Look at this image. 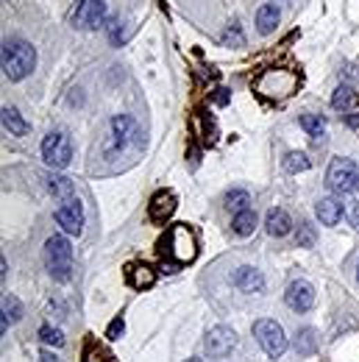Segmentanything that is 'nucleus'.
I'll list each match as a JSON object with an SVG mask.
<instances>
[{
    "mask_svg": "<svg viewBox=\"0 0 359 362\" xmlns=\"http://www.w3.org/2000/svg\"><path fill=\"white\" fill-rule=\"evenodd\" d=\"M161 248H164V257H167V262H161V268L167 273H175L184 262H193L195 254H198L195 232L187 223H178L167 232V237L161 240Z\"/></svg>",
    "mask_w": 359,
    "mask_h": 362,
    "instance_id": "f257e3e1",
    "label": "nucleus"
},
{
    "mask_svg": "<svg viewBox=\"0 0 359 362\" xmlns=\"http://www.w3.org/2000/svg\"><path fill=\"white\" fill-rule=\"evenodd\" d=\"M37 67V51L26 40H6L3 42V73L9 81H23Z\"/></svg>",
    "mask_w": 359,
    "mask_h": 362,
    "instance_id": "f03ea898",
    "label": "nucleus"
},
{
    "mask_svg": "<svg viewBox=\"0 0 359 362\" xmlns=\"http://www.w3.org/2000/svg\"><path fill=\"white\" fill-rule=\"evenodd\" d=\"M326 181L331 193L337 196H351L359 190V164L348 156H334L331 164H329V173H326Z\"/></svg>",
    "mask_w": 359,
    "mask_h": 362,
    "instance_id": "7ed1b4c3",
    "label": "nucleus"
},
{
    "mask_svg": "<svg viewBox=\"0 0 359 362\" xmlns=\"http://www.w3.org/2000/svg\"><path fill=\"white\" fill-rule=\"evenodd\" d=\"M45 262H48V273L56 282H67L73 273V245L67 237L56 234L45 243Z\"/></svg>",
    "mask_w": 359,
    "mask_h": 362,
    "instance_id": "20e7f679",
    "label": "nucleus"
},
{
    "mask_svg": "<svg viewBox=\"0 0 359 362\" xmlns=\"http://www.w3.org/2000/svg\"><path fill=\"white\" fill-rule=\"evenodd\" d=\"M254 337H256V343L262 345V351H265L270 359H279V356L287 351V334H284V329H281L276 320H270V318H262V320L254 323Z\"/></svg>",
    "mask_w": 359,
    "mask_h": 362,
    "instance_id": "39448f33",
    "label": "nucleus"
},
{
    "mask_svg": "<svg viewBox=\"0 0 359 362\" xmlns=\"http://www.w3.org/2000/svg\"><path fill=\"white\" fill-rule=\"evenodd\" d=\"M42 159L51 164V167H67L70 159H73V145H70V137L62 134V131H51L45 139H42Z\"/></svg>",
    "mask_w": 359,
    "mask_h": 362,
    "instance_id": "423d86ee",
    "label": "nucleus"
},
{
    "mask_svg": "<svg viewBox=\"0 0 359 362\" xmlns=\"http://www.w3.org/2000/svg\"><path fill=\"white\" fill-rule=\"evenodd\" d=\"M106 20V3L103 0H81L73 12V26L81 31H92L100 28Z\"/></svg>",
    "mask_w": 359,
    "mask_h": 362,
    "instance_id": "0eeeda50",
    "label": "nucleus"
},
{
    "mask_svg": "<svg viewBox=\"0 0 359 362\" xmlns=\"http://www.w3.org/2000/svg\"><path fill=\"white\" fill-rule=\"evenodd\" d=\"M56 223L64 229V234H81L84 229V209L78 204V198H64L62 207L56 209Z\"/></svg>",
    "mask_w": 359,
    "mask_h": 362,
    "instance_id": "6e6552de",
    "label": "nucleus"
},
{
    "mask_svg": "<svg viewBox=\"0 0 359 362\" xmlns=\"http://www.w3.org/2000/svg\"><path fill=\"white\" fill-rule=\"evenodd\" d=\"M315 287L309 284V282H304V279H295V282H290V287H287V293H284V301H287V307L292 309V312H309L312 307H315Z\"/></svg>",
    "mask_w": 359,
    "mask_h": 362,
    "instance_id": "1a4fd4ad",
    "label": "nucleus"
},
{
    "mask_svg": "<svg viewBox=\"0 0 359 362\" xmlns=\"http://www.w3.org/2000/svg\"><path fill=\"white\" fill-rule=\"evenodd\" d=\"M234 345H237V334H234V329H229V326H215V329H209V334H207V340H204L207 354L215 356V359L231 354Z\"/></svg>",
    "mask_w": 359,
    "mask_h": 362,
    "instance_id": "9d476101",
    "label": "nucleus"
},
{
    "mask_svg": "<svg viewBox=\"0 0 359 362\" xmlns=\"http://www.w3.org/2000/svg\"><path fill=\"white\" fill-rule=\"evenodd\" d=\"M173 212H175V196L170 193V190H159L153 198H150V204H148V215H150V221L153 223H167L170 218H173Z\"/></svg>",
    "mask_w": 359,
    "mask_h": 362,
    "instance_id": "9b49d317",
    "label": "nucleus"
},
{
    "mask_svg": "<svg viewBox=\"0 0 359 362\" xmlns=\"http://www.w3.org/2000/svg\"><path fill=\"white\" fill-rule=\"evenodd\" d=\"M134 134H137V126H134V120L128 114L112 117V142H109V148L112 150H123Z\"/></svg>",
    "mask_w": 359,
    "mask_h": 362,
    "instance_id": "f8f14e48",
    "label": "nucleus"
},
{
    "mask_svg": "<svg viewBox=\"0 0 359 362\" xmlns=\"http://www.w3.org/2000/svg\"><path fill=\"white\" fill-rule=\"evenodd\" d=\"M234 287L243 290V293H259V290L265 287V276H262L256 268L243 265V268L234 270Z\"/></svg>",
    "mask_w": 359,
    "mask_h": 362,
    "instance_id": "ddd939ff",
    "label": "nucleus"
},
{
    "mask_svg": "<svg viewBox=\"0 0 359 362\" xmlns=\"http://www.w3.org/2000/svg\"><path fill=\"white\" fill-rule=\"evenodd\" d=\"M265 226H268V234H270V237H287V234L292 232V218H290L287 209L276 207V209L268 212Z\"/></svg>",
    "mask_w": 359,
    "mask_h": 362,
    "instance_id": "4468645a",
    "label": "nucleus"
},
{
    "mask_svg": "<svg viewBox=\"0 0 359 362\" xmlns=\"http://www.w3.org/2000/svg\"><path fill=\"white\" fill-rule=\"evenodd\" d=\"M315 212H317V218H320V223L323 226H337L340 223V218H342V201H337V198H320L317 201V207H315Z\"/></svg>",
    "mask_w": 359,
    "mask_h": 362,
    "instance_id": "2eb2a0df",
    "label": "nucleus"
},
{
    "mask_svg": "<svg viewBox=\"0 0 359 362\" xmlns=\"http://www.w3.org/2000/svg\"><path fill=\"white\" fill-rule=\"evenodd\" d=\"M331 106H334L337 112H342V114H345V112H351L353 106H359V95H356L348 84H342V87H337V89H334V95H331Z\"/></svg>",
    "mask_w": 359,
    "mask_h": 362,
    "instance_id": "dca6fc26",
    "label": "nucleus"
},
{
    "mask_svg": "<svg viewBox=\"0 0 359 362\" xmlns=\"http://www.w3.org/2000/svg\"><path fill=\"white\" fill-rule=\"evenodd\" d=\"M279 9L273 6V3H265L259 12H256V28H259V34H273L276 31V26H279Z\"/></svg>",
    "mask_w": 359,
    "mask_h": 362,
    "instance_id": "f3484780",
    "label": "nucleus"
},
{
    "mask_svg": "<svg viewBox=\"0 0 359 362\" xmlns=\"http://www.w3.org/2000/svg\"><path fill=\"white\" fill-rule=\"evenodd\" d=\"M3 126L9 134L15 137H26L28 134V123L23 120V114L15 109V106H3Z\"/></svg>",
    "mask_w": 359,
    "mask_h": 362,
    "instance_id": "a211bd4d",
    "label": "nucleus"
},
{
    "mask_svg": "<svg viewBox=\"0 0 359 362\" xmlns=\"http://www.w3.org/2000/svg\"><path fill=\"white\" fill-rule=\"evenodd\" d=\"M231 229H234V234H240V237L254 234V229H256V212H254V209L237 212L234 221H231Z\"/></svg>",
    "mask_w": 359,
    "mask_h": 362,
    "instance_id": "6ab92c4d",
    "label": "nucleus"
},
{
    "mask_svg": "<svg viewBox=\"0 0 359 362\" xmlns=\"http://www.w3.org/2000/svg\"><path fill=\"white\" fill-rule=\"evenodd\" d=\"M128 282H131V287H137V290H148V287H153L156 276H153V270H150L148 265H137V268L128 270Z\"/></svg>",
    "mask_w": 359,
    "mask_h": 362,
    "instance_id": "aec40b11",
    "label": "nucleus"
},
{
    "mask_svg": "<svg viewBox=\"0 0 359 362\" xmlns=\"http://www.w3.org/2000/svg\"><path fill=\"white\" fill-rule=\"evenodd\" d=\"M48 190L56 196V198H73V193H76V187H73V181L67 178V175H48Z\"/></svg>",
    "mask_w": 359,
    "mask_h": 362,
    "instance_id": "412c9836",
    "label": "nucleus"
},
{
    "mask_svg": "<svg viewBox=\"0 0 359 362\" xmlns=\"http://www.w3.org/2000/svg\"><path fill=\"white\" fill-rule=\"evenodd\" d=\"M23 318V304L15 298V295H3V331L12 326V323H17Z\"/></svg>",
    "mask_w": 359,
    "mask_h": 362,
    "instance_id": "4be33fe9",
    "label": "nucleus"
},
{
    "mask_svg": "<svg viewBox=\"0 0 359 362\" xmlns=\"http://www.w3.org/2000/svg\"><path fill=\"white\" fill-rule=\"evenodd\" d=\"M281 164H284V170H287V173H304V170H309V167H312L309 156H306V153H301V150H290V153L281 159Z\"/></svg>",
    "mask_w": 359,
    "mask_h": 362,
    "instance_id": "5701e85b",
    "label": "nucleus"
},
{
    "mask_svg": "<svg viewBox=\"0 0 359 362\" xmlns=\"http://www.w3.org/2000/svg\"><path fill=\"white\" fill-rule=\"evenodd\" d=\"M301 128H304L309 137L320 139L323 131H326V120H323L320 114H301Z\"/></svg>",
    "mask_w": 359,
    "mask_h": 362,
    "instance_id": "b1692460",
    "label": "nucleus"
},
{
    "mask_svg": "<svg viewBox=\"0 0 359 362\" xmlns=\"http://www.w3.org/2000/svg\"><path fill=\"white\" fill-rule=\"evenodd\" d=\"M317 348V334H315V329H301L298 334H295V351L298 354H312Z\"/></svg>",
    "mask_w": 359,
    "mask_h": 362,
    "instance_id": "393cba45",
    "label": "nucleus"
},
{
    "mask_svg": "<svg viewBox=\"0 0 359 362\" xmlns=\"http://www.w3.org/2000/svg\"><path fill=\"white\" fill-rule=\"evenodd\" d=\"M226 207L237 215V212H245V209H251V196L245 193V190H231L229 196H226Z\"/></svg>",
    "mask_w": 359,
    "mask_h": 362,
    "instance_id": "a878e982",
    "label": "nucleus"
},
{
    "mask_svg": "<svg viewBox=\"0 0 359 362\" xmlns=\"http://www.w3.org/2000/svg\"><path fill=\"white\" fill-rule=\"evenodd\" d=\"M40 340H42L45 345H56V348L64 345V334H62L59 329H53V326H42V329H40Z\"/></svg>",
    "mask_w": 359,
    "mask_h": 362,
    "instance_id": "bb28decb",
    "label": "nucleus"
},
{
    "mask_svg": "<svg viewBox=\"0 0 359 362\" xmlns=\"http://www.w3.org/2000/svg\"><path fill=\"white\" fill-rule=\"evenodd\" d=\"M298 248H312L315 245V240H317V234H315V229L309 226V223H301L298 226Z\"/></svg>",
    "mask_w": 359,
    "mask_h": 362,
    "instance_id": "cd10ccee",
    "label": "nucleus"
},
{
    "mask_svg": "<svg viewBox=\"0 0 359 362\" xmlns=\"http://www.w3.org/2000/svg\"><path fill=\"white\" fill-rule=\"evenodd\" d=\"M245 40H243V34H240V28L237 26H231L226 34H223V45H243Z\"/></svg>",
    "mask_w": 359,
    "mask_h": 362,
    "instance_id": "c85d7f7f",
    "label": "nucleus"
},
{
    "mask_svg": "<svg viewBox=\"0 0 359 362\" xmlns=\"http://www.w3.org/2000/svg\"><path fill=\"white\" fill-rule=\"evenodd\" d=\"M342 209L348 212L351 223H353V226H356V232H359V204H356V201H345V204H342Z\"/></svg>",
    "mask_w": 359,
    "mask_h": 362,
    "instance_id": "c756f323",
    "label": "nucleus"
},
{
    "mask_svg": "<svg viewBox=\"0 0 359 362\" xmlns=\"http://www.w3.org/2000/svg\"><path fill=\"white\" fill-rule=\"evenodd\" d=\"M123 329H125V323H123V318H114V320H112V326H109V331H106V337H109V340H120V334H123Z\"/></svg>",
    "mask_w": 359,
    "mask_h": 362,
    "instance_id": "7c9ffc66",
    "label": "nucleus"
},
{
    "mask_svg": "<svg viewBox=\"0 0 359 362\" xmlns=\"http://www.w3.org/2000/svg\"><path fill=\"white\" fill-rule=\"evenodd\" d=\"M212 101H215L218 106H226V103L231 101V92H229V89H215V92H212Z\"/></svg>",
    "mask_w": 359,
    "mask_h": 362,
    "instance_id": "2f4dec72",
    "label": "nucleus"
},
{
    "mask_svg": "<svg viewBox=\"0 0 359 362\" xmlns=\"http://www.w3.org/2000/svg\"><path fill=\"white\" fill-rule=\"evenodd\" d=\"M37 362H62L56 354H51V351H42L40 356H37Z\"/></svg>",
    "mask_w": 359,
    "mask_h": 362,
    "instance_id": "473e14b6",
    "label": "nucleus"
},
{
    "mask_svg": "<svg viewBox=\"0 0 359 362\" xmlns=\"http://www.w3.org/2000/svg\"><path fill=\"white\" fill-rule=\"evenodd\" d=\"M345 126H351V128H359V112H356V114H345Z\"/></svg>",
    "mask_w": 359,
    "mask_h": 362,
    "instance_id": "72a5a7b5",
    "label": "nucleus"
},
{
    "mask_svg": "<svg viewBox=\"0 0 359 362\" xmlns=\"http://www.w3.org/2000/svg\"><path fill=\"white\" fill-rule=\"evenodd\" d=\"M87 362H109V359H106V356H103V354H92V356H89V359H87Z\"/></svg>",
    "mask_w": 359,
    "mask_h": 362,
    "instance_id": "f704fd0d",
    "label": "nucleus"
},
{
    "mask_svg": "<svg viewBox=\"0 0 359 362\" xmlns=\"http://www.w3.org/2000/svg\"><path fill=\"white\" fill-rule=\"evenodd\" d=\"M356 279H359V265H356Z\"/></svg>",
    "mask_w": 359,
    "mask_h": 362,
    "instance_id": "c9c22d12",
    "label": "nucleus"
}]
</instances>
